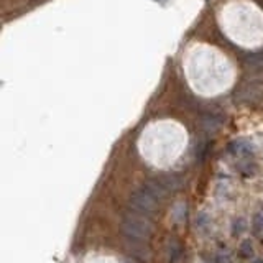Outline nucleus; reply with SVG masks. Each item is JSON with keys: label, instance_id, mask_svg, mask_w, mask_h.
I'll use <instances>...</instances> for the list:
<instances>
[{"label": "nucleus", "instance_id": "f257e3e1", "mask_svg": "<svg viewBox=\"0 0 263 263\" xmlns=\"http://www.w3.org/2000/svg\"><path fill=\"white\" fill-rule=\"evenodd\" d=\"M122 232L132 242H145L153 232V224L137 212H125L122 217Z\"/></svg>", "mask_w": 263, "mask_h": 263}, {"label": "nucleus", "instance_id": "f03ea898", "mask_svg": "<svg viewBox=\"0 0 263 263\" xmlns=\"http://www.w3.org/2000/svg\"><path fill=\"white\" fill-rule=\"evenodd\" d=\"M130 204L134 205L137 211L143 212V214H152V212L158 211V199H156V197L143 186L132 191Z\"/></svg>", "mask_w": 263, "mask_h": 263}, {"label": "nucleus", "instance_id": "7ed1b4c3", "mask_svg": "<svg viewBox=\"0 0 263 263\" xmlns=\"http://www.w3.org/2000/svg\"><path fill=\"white\" fill-rule=\"evenodd\" d=\"M263 94V87L261 86H257V84H247L243 86L240 90L237 92V99L240 102H245V104H250V102H255L258 97H261Z\"/></svg>", "mask_w": 263, "mask_h": 263}, {"label": "nucleus", "instance_id": "20e7f679", "mask_svg": "<svg viewBox=\"0 0 263 263\" xmlns=\"http://www.w3.org/2000/svg\"><path fill=\"white\" fill-rule=\"evenodd\" d=\"M128 250L132 252V255L140 260H148L150 258V250L145 249L143 242H132V245H128Z\"/></svg>", "mask_w": 263, "mask_h": 263}, {"label": "nucleus", "instance_id": "39448f33", "mask_svg": "<svg viewBox=\"0 0 263 263\" xmlns=\"http://www.w3.org/2000/svg\"><path fill=\"white\" fill-rule=\"evenodd\" d=\"M245 64L249 66V68H253V69H261L263 68V49L247 54L245 56Z\"/></svg>", "mask_w": 263, "mask_h": 263}, {"label": "nucleus", "instance_id": "423d86ee", "mask_svg": "<svg viewBox=\"0 0 263 263\" xmlns=\"http://www.w3.org/2000/svg\"><path fill=\"white\" fill-rule=\"evenodd\" d=\"M229 150L235 155H249V153H252V145L247 143L245 140H238V142H234L229 145Z\"/></svg>", "mask_w": 263, "mask_h": 263}, {"label": "nucleus", "instance_id": "0eeeda50", "mask_svg": "<svg viewBox=\"0 0 263 263\" xmlns=\"http://www.w3.org/2000/svg\"><path fill=\"white\" fill-rule=\"evenodd\" d=\"M202 125H204L205 130L214 132L216 128H219V125H220V117H217V115H214V114L204 115V117H202Z\"/></svg>", "mask_w": 263, "mask_h": 263}, {"label": "nucleus", "instance_id": "6e6552de", "mask_svg": "<svg viewBox=\"0 0 263 263\" xmlns=\"http://www.w3.org/2000/svg\"><path fill=\"white\" fill-rule=\"evenodd\" d=\"M252 232L257 237H263V211H258L252 219Z\"/></svg>", "mask_w": 263, "mask_h": 263}, {"label": "nucleus", "instance_id": "1a4fd4ad", "mask_svg": "<svg viewBox=\"0 0 263 263\" xmlns=\"http://www.w3.org/2000/svg\"><path fill=\"white\" fill-rule=\"evenodd\" d=\"M238 253H240L243 258H250V257H253V247H252L250 240H243V242L240 243V247H238Z\"/></svg>", "mask_w": 263, "mask_h": 263}, {"label": "nucleus", "instance_id": "9d476101", "mask_svg": "<svg viewBox=\"0 0 263 263\" xmlns=\"http://www.w3.org/2000/svg\"><path fill=\"white\" fill-rule=\"evenodd\" d=\"M243 230H245V220L243 219H238V224L234 222V235H238L240 232H243Z\"/></svg>", "mask_w": 263, "mask_h": 263}, {"label": "nucleus", "instance_id": "9b49d317", "mask_svg": "<svg viewBox=\"0 0 263 263\" xmlns=\"http://www.w3.org/2000/svg\"><path fill=\"white\" fill-rule=\"evenodd\" d=\"M255 263H263V260H257V261H255Z\"/></svg>", "mask_w": 263, "mask_h": 263}]
</instances>
